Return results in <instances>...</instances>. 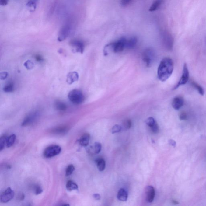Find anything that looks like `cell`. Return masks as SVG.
I'll return each mask as SVG.
<instances>
[{
    "label": "cell",
    "instance_id": "obj_32",
    "mask_svg": "<svg viewBox=\"0 0 206 206\" xmlns=\"http://www.w3.org/2000/svg\"><path fill=\"white\" fill-rule=\"evenodd\" d=\"M132 126L131 121L130 120H127L124 121L123 123V126L126 129H129L131 128Z\"/></svg>",
    "mask_w": 206,
    "mask_h": 206
},
{
    "label": "cell",
    "instance_id": "obj_24",
    "mask_svg": "<svg viewBox=\"0 0 206 206\" xmlns=\"http://www.w3.org/2000/svg\"><path fill=\"white\" fill-rule=\"evenodd\" d=\"M161 4V0H157L155 1L149 8V11L150 12H154L158 9Z\"/></svg>",
    "mask_w": 206,
    "mask_h": 206
},
{
    "label": "cell",
    "instance_id": "obj_31",
    "mask_svg": "<svg viewBox=\"0 0 206 206\" xmlns=\"http://www.w3.org/2000/svg\"><path fill=\"white\" fill-rule=\"evenodd\" d=\"M121 130V127L119 125L116 124L112 128L111 132L112 134L119 133Z\"/></svg>",
    "mask_w": 206,
    "mask_h": 206
},
{
    "label": "cell",
    "instance_id": "obj_26",
    "mask_svg": "<svg viewBox=\"0 0 206 206\" xmlns=\"http://www.w3.org/2000/svg\"><path fill=\"white\" fill-rule=\"evenodd\" d=\"M68 128L66 127H59L54 130V133L57 134L64 133L67 131Z\"/></svg>",
    "mask_w": 206,
    "mask_h": 206
},
{
    "label": "cell",
    "instance_id": "obj_9",
    "mask_svg": "<svg viewBox=\"0 0 206 206\" xmlns=\"http://www.w3.org/2000/svg\"><path fill=\"white\" fill-rule=\"evenodd\" d=\"M70 45L76 52L83 53L84 50V44L79 40H74L71 41Z\"/></svg>",
    "mask_w": 206,
    "mask_h": 206
},
{
    "label": "cell",
    "instance_id": "obj_13",
    "mask_svg": "<svg viewBox=\"0 0 206 206\" xmlns=\"http://www.w3.org/2000/svg\"><path fill=\"white\" fill-rule=\"evenodd\" d=\"M163 41L168 48L172 47L173 44V38L171 35L168 32H165L163 35Z\"/></svg>",
    "mask_w": 206,
    "mask_h": 206
},
{
    "label": "cell",
    "instance_id": "obj_39",
    "mask_svg": "<svg viewBox=\"0 0 206 206\" xmlns=\"http://www.w3.org/2000/svg\"><path fill=\"white\" fill-rule=\"evenodd\" d=\"M25 66L27 68L30 69L32 68V66H33V64L30 61H28L25 63Z\"/></svg>",
    "mask_w": 206,
    "mask_h": 206
},
{
    "label": "cell",
    "instance_id": "obj_22",
    "mask_svg": "<svg viewBox=\"0 0 206 206\" xmlns=\"http://www.w3.org/2000/svg\"><path fill=\"white\" fill-rule=\"evenodd\" d=\"M16 140V136L14 134L11 135L9 137H7L6 146L7 147H12L15 143Z\"/></svg>",
    "mask_w": 206,
    "mask_h": 206
},
{
    "label": "cell",
    "instance_id": "obj_18",
    "mask_svg": "<svg viewBox=\"0 0 206 206\" xmlns=\"http://www.w3.org/2000/svg\"><path fill=\"white\" fill-rule=\"evenodd\" d=\"M137 42V39L136 37H132L126 41L125 48L127 49H133L135 47Z\"/></svg>",
    "mask_w": 206,
    "mask_h": 206
},
{
    "label": "cell",
    "instance_id": "obj_34",
    "mask_svg": "<svg viewBox=\"0 0 206 206\" xmlns=\"http://www.w3.org/2000/svg\"><path fill=\"white\" fill-rule=\"evenodd\" d=\"M35 194L36 195L40 194L43 191L42 188L39 186H36L34 189Z\"/></svg>",
    "mask_w": 206,
    "mask_h": 206
},
{
    "label": "cell",
    "instance_id": "obj_4",
    "mask_svg": "<svg viewBox=\"0 0 206 206\" xmlns=\"http://www.w3.org/2000/svg\"><path fill=\"white\" fill-rule=\"evenodd\" d=\"M71 26L68 23H66L61 27L58 33V40L62 42L66 39L71 33Z\"/></svg>",
    "mask_w": 206,
    "mask_h": 206
},
{
    "label": "cell",
    "instance_id": "obj_38",
    "mask_svg": "<svg viewBox=\"0 0 206 206\" xmlns=\"http://www.w3.org/2000/svg\"><path fill=\"white\" fill-rule=\"evenodd\" d=\"M25 195L22 193H19L17 195V199L19 201H22L24 199Z\"/></svg>",
    "mask_w": 206,
    "mask_h": 206
},
{
    "label": "cell",
    "instance_id": "obj_21",
    "mask_svg": "<svg viewBox=\"0 0 206 206\" xmlns=\"http://www.w3.org/2000/svg\"><path fill=\"white\" fill-rule=\"evenodd\" d=\"M66 188L67 190L72 191L78 189V186L77 183L73 181L69 180L67 182V184H66Z\"/></svg>",
    "mask_w": 206,
    "mask_h": 206
},
{
    "label": "cell",
    "instance_id": "obj_16",
    "mask_svg": "<svg viewBox=\"0 0 206 206\" xmlns=\"http://www.w3.org/2000/svg\"><path fill=\"white\" fill-rule=\"evenodd\" d=\"M128 195L127 191L123 188H121L117 194V198L122 201H126L128 199Z\"/></svg>",
    "mask_w": 206,
    "mask_h": 206
},
{
    "label": "cell",
    "instance_id": "obj_7",
    "mask_svg": "<svg viewBox=\"0 0 206 206\" xmlns=\"http://www.w3.org/2000/svg\"><path fill=\"white\" fill-rule=\"evenodd\" d=\"M15 193L13 190L11 188H7L4 192L1 195L0 200L1 202L6 203L9 202L14 197Z\"/></svg>",
    "mask_w": 206,
    "mask_h": 206
},
{
    "label": "cell",
    "instance_id": "obj_20",
    "mask_svg": "<svg viewBox=\"0 0 206 206\" xmlns=\"http://www.w3.org/2000/svg\"><path fill=\"white\" fill-rule=\"evenodd\" d=\"M55 106L58 110L61 112L65 111L67 109V106L65 103L61 101H56L55 103Z\"/></svg>",
    "mask_w": 206,
    "mask_h": 206
},
{
    "label": "cell",
    "instance_id": "obj_3",
    "mask_svg": "<svg viewBox=\"0 0 206 206\" xmlns=\"http://www.w3.org/2000/svg\"><path fill=\"white\" fill-rule=\"evenodd\" d=\"M61 148L59 146L52 145L49 146L44 152V156L46 158H51L60 154Z\"/></svg>",
    "mask_w": 206,
    "mask_h": 206
},
{
    "label": "cell",
    "instance_id": "obj_5",
    "mask_svg": "<svg viewBox=\"0 0 206 206\" xmlns=\"http://www.w3.org/2000/svg\"><path fill=\"white\" fill-rule=\"evenodd\" d=\"M40 116L39 111H33L27 115L22 122V126H27L34 123L38 119Z\"/></svg>",
    "mask_w": 206,
    "mask_h": 206
},
{
    "label": "cell",
    "instance_id": "obj_2",
    "mask_svg": "<svg viewBox=\"0 0 206 206\" xmlns=\"http://www.w3.org/2000/svg\"><path fill=\"white\" fill-rule=\"evenodd\" d=\"M68 99L72 103L76 105L81 104L85 100V97L82 91L79 89H73L68 94Z\"/></svg>",
    "mask_w": 206,
    "mask_h": 206
},
{
    "label": "cell",
    "instance_id": "obj_10",
    "mask_svg": "<svg viewBox=\"0 0 206 206\" xmlns=\"http://www.w3.org/2000/svg\"><path fill=\"white\" fill-rule=\"evenodd\" d=\"M127 39L125 37H122L117 42H114V49L113 52L115 53H119L122 52L125 48Z\"/></svg>",
    "mask_w": 206,
    "mask_h": 206
},
{
    "label": "cell",
    "instance_id": "obj_23",
    "mask_svg": "<svg viewBox=\"0 0 206 206\" xmlns=\"http://www.w3.org/2000/svg\"><path fill=\"white\" fill-rule=\"evenodd\" d=\"M14 89V85L12 82H9L7 83L3 88L4 91L7 93L13 92Z\"/></svg>",
    "mask_w": 206,
    "mask_h": 206
},
{
    "label": "cell",
    "instance_id": "obj_14",
    "mask_svg": "<svg viewBox=\"0 0 206 206\" xmlns=\"http://www.w3.org/2000/svg\"><path fill=\"white\" fill-rule=\"evenodd\" d=\"M79 75L76 72H70L67 76V82L69 84H72L78 80Z\"/></svg>",
    "mask_w": 206,
    "mask_h": 206
},
{
    "label": "cell",
    "instance_id": "obj_17",
    "mask_svg": "<svg viewBox=\"0 0 206 206\" xmlns=\"http://www.w3.org/2000/svg\"><path fill=\"white\" fill-rule=\"evenodd\" d=\"M38 0H27L26 6L30 12H34L37 8V1Z\"/></svg>",
    "mask_w": 206,
    "mask_h": 206
},
{
    "label": "cell",
    "instance_id": "obj_35",
    "mask_svg": "<svg viewBox=\"0 0 206 206\" xmlns=\"http://www.w3.org/2000/svg\"><path fill=\"white\" fill-rule=\"evenodd\" d=\"M187 118V114L185 112H180L179 114V118L181 120H186Z\"/></svg>",
    "mask_w": 206,
    "mask_h": 206
},
{
    "label": "cell",
    "instance_id": "obj_28",
    "mask_svg": "<svg viewBox=\"0 0 206 206\" xmlns=\"http://www.w3.org/2000/svg\"><path fill=\"white\" fill-rule=\"evenodd\" d=\"M75 170V167L73 165H70L66 170V176H70Z\"/></svg>",
    "mask_w": 206,
    "mask_h": 206
},
{
    "label": "cell",
    "instance_id": "obj_29",
    "mask_svg": "<svg viewBox=\"0 0 206 206\" xmlns=\"http://www.w3.org/2000/svg\"><path fill=\"white\" fill-rule=\"evenodd\" d=\"M156 122L153 117H149L146 120L145 123L150 127H152Z\"/></svg>",
    "mask_w": 206,
    "mask_h": 206
},
{
    "label": "cell",
    "instance_id": "obj_41",
    "mask_svg": "<svg viewBox=\"0 0 206 206\" xmlns=\"http://www.w3.org/2000/svg\"><path fill=\"white\" fill-rule=\"evenodd\" d=\"M169 143L170 145L173 146V147H175L176 146V142L175 141L173 140L170 139L169 141Z\"/></svg>",
    "mask_w": 206,
    "mask_h": 206
},
{
    "label": "cell",
    "instance_id": "obj_11",
    "mask_svg": "<svg viewBox=\"0 0 206 206\" xmlns=\"http://www.w3.org/2000/svg\"><path fill=\"white\" fill-rule=\"evenodd\" d=\"M146 199L148 203H152L154 200L155 197V192L154 187L152 186L146 187L145 190Z\"/></svg>",
    "mask_w": 206,
    "mask_h": 206
},
{
    "label": "cell",
    "instance_id": "obj_42",
    "mask_svg": "<svg viewBox=\"0 0 206 206\" xmlns=\"http://www.w3.org/2000/svg\"><path fill=\"white\" fill-rule=\"evenodd\" d=\"M93 197L96 200H99L100 199V195L99 194H93Z\"/></svg>",
    "mask_w": 206,
    "mask_h": 206
},
{
    "label": "cell",
    "instance_id": "obj_33",
    "mask_svg": "<svg viewBox=\"0 0 206 206\" xmlns=\"http://www.w3.org/2000/svg\"><path fill=\"white\" fill-rule=\"evenodd\" d=\"M151 130L153 133L157 134L159 132V127L157 122L152 127H150Z\"/></svg>",
    "mask_w": 206,
    "mask_h": 206
},
{
    "label": "cell",
    "instance_id": "obj_37",
    "mask_svg": "<svg viewBox=\"0 0 206 206\" xmlns=\"http://www.w3.org/2000/svg\"><path fill=\"white\" fill-rule=\"evenodd\" d=\"M35 59L36 60L39 62H43L44 60L43 58L41 55L39 54L36 55L34 57Z\"/></svg>",
    "mask_w": 206,
    "mask_h": 206
},
{
    "label": "cell",
    "instance_id": "obj_1",
    "mask_svg": "<svg viewBox=\"0 0 206 206\" xmlns=\"http://www.w3.org/2000/svg\"><path fill=\"white\" fill-rule=\"evenodd\" d=\"M173 62L171 58H165L162 60L158 70V79L162 82H164L169 78L173 70Z\"/></svg>",
    "mask_w": 206,
    "mask_h": 206
},
{
    "label": "cell",
    "instance_id": "obj_6",
    "mask_svg": "<svg viewBox=\"0 0 206 206\" xmlns=\"http://www.w3.org/2000/svg\"><path fill=\"white\" fill-rule=\"evenodd\" d=\"M189 71H188L187 65L185 63L183 65V73H182V77L178 82V84L173 87V89H177L179 86L186 84L189 79Z\"/></svg>",
    "mask_w": 206,
    "mask_h": 206
},
{
    "label": "cell",
    "instance_id": "obj_19",
    "mask_svg": "<svg viewBox=\"0 0 206 206\" xmlns=\"http://www.w3.org/2000/svg\"><path fill=\"white\" fill-rule=\"evenodd\" d=\"M97 168L100 172H102L105 169L106 162L104 159L102 158L97 159L96 161Z\"/></svg>",
    "mask_w": 206,
    "mask_h": 206
},
{
    "label": "cell",
    "instance_id": "obj_12",
    "mask_svg": "<svg viewBox=\"0 0 206 206\" xmlns=\"http://www.w3.org/2000/svg\"><path fill=\"white\" fill-rule=\"evenodd\" d=\"M184 104V100L183 97L181 96H177L173 100L172 106L176 110H178L182 108Z\"/></svg>",
    "mask_w": 206,
    "mask_h": 206
},
{
    "label": "cell",
    "instance_id": "obj_40",
    "mask_svg": "<svg viewBox=\"0 0 206 206\" xmlns=\"http://www.w3.org/2000/svg\"><path fill=\"white\" fill-rule=\"evenodd\" d=\"M9 1V0H0V5L2 6L7 5Z\"/></svg>",
    "mask_w": 206,
    "mask_h": 206
},
{
    "label": "cell",
    "instance_id": "obj_30",
    "mask_svg": "<svg viewBox=\"0 0 206 206\" xmlns=\"http://www.w3.org/2000/svg\"><path fill=\"white\" fill-rule=\"evenodd\" d=\"M102 145L98 142H96L94 144V152L96 154H99L102 149Z\"/></svg>",
    "mask_w": 206,
    "mask_h": 206
},
{
    "label": "cell",
    "instance_id": "obj_15",
    "mask_svg": "<svg viewBox=\"0 0 206 206\" xmlns=\"http://www.w3.org/2000/svg\"><path fill=\"white\" fill-rule=\"evenodd\" d=\"M90 136L88 133L84 134L79 140V143L81 145L86 147L89 144Z\"/></svg>",
    "mask_w": 206,
    "mask_h": 206
},
{
    "label": "cell",
    "instance_id": "obj_43",
    "mask_svg": "<svg viewBox=\"0 0 206 206\" xmlns=\"http://www.w3.org/2000/svg\"><path fill=\"white\" fill-rule=\"evenodd\" d=\"M173 203H174V204H175V203H176V204H177L178 203V202H177V201H173Z\"/></svg>",
    "mask_w": 206,
    "mask_h": 206
},
{
    "label": "cell",
    "instance_id": "obj_27",
    "mask_svg": "<svg viewBox=\"0 0 206 206\" xmlns=\"http://www.w3.org/2000/svg\"><path fill=\"white\" fill-rule=\"evenodd\" d=\"M7 137L5 136H2L1 137L0 139V150L2 151L5 148L7 143Z\"/></svg>",
    "mask_w": 206,
    "mask_h": 206
},
{
    "label": "cell",
    "instance_id": "obj_36",
    "mask_svg": "<svg viewBox=\"0 0 206 206\" xmlns=\"http://www.w3.org/2000/svg\"><path fill=\"white\" fill-rule=\"evenodd\" d=\"M132 0H121V4L123 7L128 6L131 2Z\"/></svg>",
    "mask_w": 206,
    "mask_h": 206
},
{
    "label": "cell",
    "instance_id": "obj_8",
    "mask_svg": "<svg viewBox=\"0 0 206 206\" xmlns=\"http://www.w3.org/2000/svg\"><path fill=\"white\" fill-rule=\"evenodd\" d=\"M154 54L152 50H146L143 54V59L146 65L149 67L152 64L154 59Z\"/></svg>",
    "mask_w": 206,
    "mask_h": 206
},
{
    "label": "cell",
    "instance_id": "obj_25",
    "mask_svg": "<svg viewBox=\"0 0 206 206\" xmlns=\"http://www.w3.org/2000/svg\"><path fill=\"white\" fill-rule=\"evenodd\" d=\"M191 85L194 88L197 90L199 94H200L201 96L204 95V90L201 86L194 82H191Z\"/></svg>",
    "mask_w": 206,
    "mask_h": 206
}]
</instances>
